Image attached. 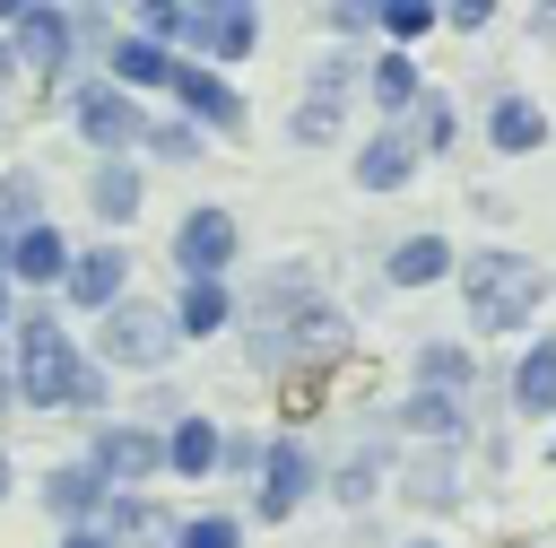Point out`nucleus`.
I'll return each mask as SVG.
<instances>
[{"mask_svg": "<svg viewBox=\"0 0 556 548\" xmlns=\"http://www.w3.org/2000/svg\"><path fill=\"white\" fill-rule=\"evenodd\" d=\"M17 391L43 400V409H70V400L87 409V400H104V391H96V365L70 357V339H61L52 313H26V331H17Z\"/></svg>", "mask_w": 556, "mask_h": 548, "instance_id": "obj_1", "label": "nucleus"}, {"mask_svg": "<svg viewBox=\"0 0 556 548\" xmlns=\"http://www.w3.org/2000/svg\"><path fill=\"white\" fill-rule=\"evenodd\" d=\"M539 296H547V270L539 261H521V252H478L469 261V322L513 331V322H530Z\"/></svg>", "mask_w": 556, "mask_h": 548, "instance_id": "obj_2", "label": "nucleus"}, {"mask_svg": "<svg viewBox=\"0 0 556 548\" xmlns=\"http://www.w3.org/2000/svg\"><path fill=\"white\" fill-rule=\"evenodd\" d=\"M417 383H426V391H417V409H408V418H417V426H452V418H460V391H469L478 374H469V357H460V348H443V339H434V348H426V365H417Z\"/></svg>", "mask_w": 556, "mask_h": 548, "instance_id": "obj_3", "label": "nucleus"}, {"mask_svg": "<svg viewBox=\"0 0 556 548\" xmlns=\"http://www.w3.org/2000/svg\"><path fill=\"white\" fill-rule=\"evenodd\" d=\"M104 348H113L122 365H156V357L174 348V322H165L156 304H113V322H104Z\"/></svg>", "mask_w": 556, "mask_h": 548, "instance_id": "obj_4", "label": "nucleus"}, {"mask_svg": "<svg viewBox=\"0 0 556 548\" xmlns=\"http://www.w3.org/2000/svg\"><path fill=\"white\" fill-rule=\"evenodd\" d=\"M226 252H235V217H226V209H191L182 235H174V261H182L191 278H217Z\"/></svg>", "mask_w": 556, "mask_h": 548, "instance_id": "obj_5", "label": "nucleus"}, {"mask_svg": "<svg viewBox=\"0 0 556 548\" xmlns=\"http://www.w3.org/2000/svg\"><path fill=\"white\" fill-rule=\"evenodd\" d=\"M339 113H348V61H321L313 87H304V104H295V139H330Z\"/></svg>", "mask_w": 556, "mask_h": 548, "instance_id": "obj_6", "label": "nucleus"}, {"mask_svg": "<svg viewBox=\"0 0 556 548\" xmlns=\"http://www.w3.org/2000/svg\"><path fill=\"white\" fill-rule=\"evenodd\" d=\"M182 35H200L217 61H235V52H252V9H243V0H226V9H191Z\"/></svg>", "mask_w": 556, "mask_h": 548, "instance_id": "obj_7", "label": "nucleus"}, {"mask_svg": "<svg viewBox=\"0 0 556 548\" xmlns=\"http://www.w3.org/2000/svg\"><path fill=\"white\" fill-rule=\"evenodd\" d=\"M304 487H313V461H304V452H295V444H278V452H269V461H261V513H269V522H278V513H287V505H295V496H304Z\"/></svg>", "mask_w": 556, "mask_h": 548, "instance_id": "obj_8", "label": "nucleus"}, {"mask_svg": "<svg viewBox=\"0 0 556 548\" xmlns=\"http://www.w3.org/2000/svg\"><path fill=\"white\" fill-rule=\"evenodd\" d=\"M78 130H87V139H104V148H122V139L139 130V113H130L113 87H78Z\"/></svg>", "mask_w": 556, "mask_h": 548, "instance_id": "obj_9", "label": "nucleus"}, {"mask_svg": "<svg viewBox=\"0 0 556 548\" xmlns=\"http://www.w3.org/2000/svg\"><path fill=\"white\" fill-rule=\"evenodd\" d=\"M9 270H17V278H61V270H70V244H61L52 226H26V235L9 244Z\"/></svg>", "mask_w": 556, "mask_h": 548, "instance_id": "obj_10", "label": "nucleus"}, {"mask_svg": "<svg viewBox=\"0 0 556 548\" xmlns=\"http://www.w3.org/2000/svg\"><path fill=\"white\" fill-rule=\"evenodd\" d=\"M61 278H70L78 304H113V296H122V252H78Z\"/></svg>", "mask_w": 556, "mask_h": 548, "instance_id": "obj_11", "label": "nucleus"}, {"mask_svg": "<svg viewBox=\"0 0 556 548\" xmlns=\"http://www.w3.org/2000/svg\"><path fill=\"white\" fill-rule=\"evenodd\" d=\"M156 461H174L182 478H208V470H217V426H208V418H182V426H174V444H165Z\"/></svg>", "mask_w": 556, "mask_h": 548, "instance_id": "obj_12", "label": "nucleus"}, {"mask_svg": "<svg viewBox=\"0 0 556 548\" xmlns=\"http://www.w3.org/2000/svg\"><path fill=\"white\" fill-rule=\"evenodd\" d=\"M156 461V444L139 435V426H104V444H96V478H139Z\"/></svg>", "mask_w": 556, "mask_h": 548, "instance_id": "obj_13", "label": "nucleus"}, {"mask_svg": "<svg viewBox=\"0 0 556 548\" xmlns=\"http://www.w3.org/2000/svg\"><path fill=\"white\" fill-rule=\"evenodd\" d=\"M9 26H17L26 61H61V43H70V17L61 9H9Z\"/></svg>", "mask_w": 556, "mask_h": 548, "instance_id": "obj_14", "label": "nucleus"}, {"mask_svg": "<svg viewBox=\"0 0 556 548\" xmlns=\"http://www.w3.org/2000/svg\"><path fill=\"white\" fill-rule=\"evenodd\" d=\"M174 96H182L200 122H235V113H243V104H235V87H226V78H208V70H174Z\"/></svg>", "mask_w": 556, "mask_h": 548, "instance_id": "obj_15", "label": "nucleus"}, {"mask_svg": "<svg viewBox=\"0 0 556 548\" xmlns=\"http://www.w3.org/2000/svg\"><path fill=\"white\" fill-rule=\"evenodd\" d=\"M408 165H417V148H408V139H374V148L356 157V183H365V191H400V183H408Z\"/></svg>", "mask_w": 556, "mask_h": 548, "instance_id": "obj_16", "label": "nucleus"}, {"mask_svg": "<svg viewBox=\"0 0 556 548\" xmlns=\"http://www.w3.org/2000/svg\"><path fill=\"white\" fill-rule=\"evenodd\" d=\"M443 270H452V244H443V235H408V244L391 252V278H400V287H426V278H443Z\"/></svg>", "mask_w": 556, "mask_h": 548, "instance_id": "obj_17", "label": "nucleus"}, {"mask_svg": "<svg viewBox=\"0 0 556 548\" xmlns=\"http://www.w3.org/2000/svg\"><path fill=\"white\" fill-rule=\"evenodd\" d=\"M486 130H495V148H539V139H547V122H539L530 96H504V104L486 113Z\"/></svg>", "mask_w": 556, "mask_h": 548, "instance_id": "obj_18", "label": "nucleus"}, {"mask_svg": "<svg viewBox=\"0 0 556 548\" xmlns=\"http://www.w3.org/2000/svg\"><path fill=\"white\" fill-rule=\"evenodd\" d=\"M513 400H521V409H556V339H539V348L521 357V374H513Z\"/></svg>", "mask_w": 556, "mask_h": 548, "instance_id": "obj_19", "label": "nucleus"}, {"mask_svg": "<svg viewBox=\"0 0 556 548\" xmlns=\"http://www.w3.org/2000/svg\"><path fill=\"white\" fill-rule=\"evenodd\" d=\"M113 70H122L130 87H165V78H174V61H165L148 35H139V43H122V52H113Z\"/></svg>", "mask_w": 556, "mask_h": 548, "instance_id": "obj_20", "label": "nucleus"}, {"mask_svg": "<svg viewBox=\"0 0 556 548\" xmlns=\"http://www.w3.org/2000/svg\"><path fill=\"white\" fill-rule=\"evenodd\" d=\"M96 209H104V217H130V209H139V174H130V165H96Z\"/></svg>", "mask_w": 556, "mask_h": 548, "instance_id": "obj_21", "label": "nucleus"}, {"mask_svg": "<svg viewBox=\"0 0 556 548\" xmlns=\"http://www.w3.org/2000/svg\"><path fill=\"white\" fill-rule=\"evenodd\" d=\"M226 322V287L217 278H191V296H182V322L174 331H217Z\"/></svg>", "mask_w": 556, "mask_h": 548, "instance_id": "obj_22", "label": "nucleus"}, {"mask_svg": "<svg viewBox=\"0 0 556 548\" xmlns=\"http://www.w3.org/2000/svg\"><path fill=\"white\" fill-rule=\"evenodd\" d=\"M96 487H104L96 470H61V478H52V505H61V513H96Z\"/></svg>", "mask_w": 556, "mask_h": 548, "instance_id": "obj_23", "label": "nucleus"}, {"mask_svg": "<svg viewBox=\"0 0 556 548\" xmlns=\"http://www.w3.org/2000/svg\"><path fill=\"white\" fill-rule=\"evenodd\" d=\"M374 96H382V104H417V70H408V61H382V70H374Z\"/></svg>", "mask_w": 556, "mask_h": 548, "instance_id": "obj_24", "label": "nucleus"}, {"mask_svg": "<svg viewBox=\"0 0 556 548\" xmlns=\"http://www.w3.org/2000/svg\"><path fill=\"white\" fill-rule=\"evenodd\" d=\"M382 26H391V35H426L434 9H426V0H382Z\"/></svg>", "mask_w": 556, "mask_h": 548, "instance_id": "obj_25", "label": "nucleus"}, {"mask_svg": "<svg viewBox=\"0 0 556 548\" xmlns=\"http://www.w3.org/2000/svg\"><path fill=\"white\" fill-rule=\"evenodd\" d=\"M174 548H235V522L226 513H208V522H182V539Z\"/></svg>", "mask_w": 556, "mask_h": 548, "instance_id": "obj_26", "label": "nucleus"}, {"mask_svg": "<svg viewBox=\"0 0 556 548\" xmlns=\"http://www.w3.org/2000/svg\"><path fill=\"white\" fill-rule=\"evenodd\" d=\"M26 209H35V191H26V183H0V226L26 235Z\"/></svg>", "mask_w": 556, "mask_h": 548, "instance_id": "obj_27", "label": "nucleus"}, {"mask_svg": "<svg viewBox=\"0 0 556 548\" xmlns=\"http://www.w3.org/2000/svg\"><path fill=\"white\" fill-rule=\"evenodd\" d=\"M182 17H191V9H174V0H156V9H148V35H182Z\"/></svg>", "mask_w": 556, "mask_h": 548, "instance_id": "obj_28", "label": "nucleus"}, {"mask_svg": "<svg viewBox=\"0 0 556 548\" xmlns=\"http://www.w3.org/2000/svg\"><path fill=\"white\" fill-rule=\"evenodd\" d=\"M365 487H374V461H348V470H339V496H348V505H356V496H365Z\"/></svg>", "mask_w": 556, "mask_h": 548, "instance_id": "obj_29", "label": "nucleus"}, {"mask_svg": "<svg viewBox=\"0 0 556 548\" xmlns=\"http://www.w3.org/2000/svg\"><path fill=\"white\" fill-rule=\"evenodd\" d=\"M70 548H104V539H96V531H78V539H70Z\"/></svg>", "mask_w": 556, "mask_h": 548, "instance_id": "obj_30", "label": "nucleus"}, {"mask_svg": "<svg viewBox=\"0 0 556 548\" xmlns=\"http://www.w3.org/2000/svg\"><path fill=\"white\" fill-rule=\"evenodd\" d=\"M0 496H9V461H0Z\"/></svg>", "mask_w": 556, "mask_h": 548, "instance_id": "obj_31", "label": "nucleus"}]
</instances>
